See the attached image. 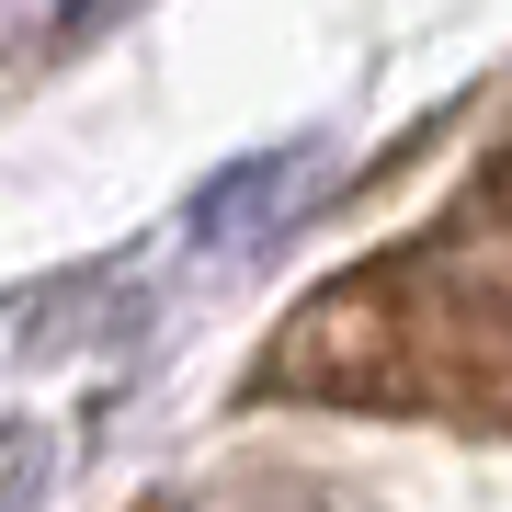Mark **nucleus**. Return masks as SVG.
I'll return each instance as SVG.
<instances>
[{
	"instance_id": "f257e3e1",
	"label": "nucleus",
	"mask_w": 512,
	"mask_h": 512,
	"mask_svg": "<svg viewBox=\"0 0 512 512\" xmlns=\"http://www.w3.org/2000/svg\"><path fill=\"white\" fill-rule=\"evenodd\" d=\"M251 399L512 433V137L433 228L330 274L251 365Z\"/></svg>"
}]
</instances>
